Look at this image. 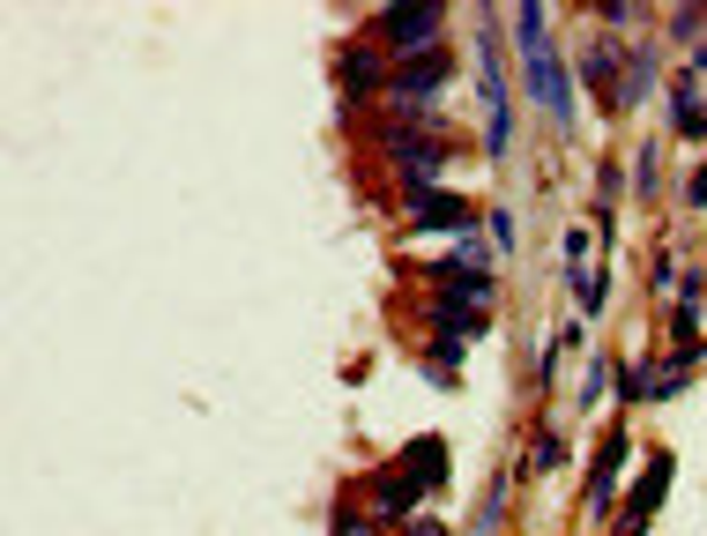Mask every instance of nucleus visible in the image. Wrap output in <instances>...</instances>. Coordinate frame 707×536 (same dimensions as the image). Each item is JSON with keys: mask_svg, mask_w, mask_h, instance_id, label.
I'll return each instance as SVG.
<instances>
[{"mask_svg": "<svg viewBox=\"0 0 707 536\" xmlns=\"http://www.w3.org/2000/svg\"><path fill=\"white\" fill-rule=\"evenodd\" d=\"M514 46H521V75H529V98H537V112L559 135H574V82H566V60L559 46H551V8L544 0H529V8H514Z\"/></svg>", "mask_w": 707, "mask_h": 536, "instance_id": "f257e3e1", "label": "nucleus"}, {"mask_svg": "<svg viewBox=\"0 0 707 536\" xmlns=\"http://www.w3.org/2000/svg\"><path fill=\"white\" fill-rule=\"evenodd\" d=\"M439 485H447V439L425 433V439H410L402 463H388V469H372V477H366V507L380 514V522H410Z\"/></svg>", "mask_w": 707, "mask_h": 536, "instance_id": "f03ea898", "label": "nucleus"}, {"mask_svg": "<svg viewBox=\"0 0 707 536\" xmlns=\"http://www.w3.org/2000/svg\"><path fill=\"white\" fill-rule=\"evenodd\" d=\"M477 46H485V75H477V98H485V157L491 165H507L514 157V90H507V68H499V38H491V8H477Z\"/></svg>", "mask_w": 707, "mask_h": 536, "instance_id": "7ed1b4c3", "label": "nucleus"}, {"mask_svg": "<svg viewBox=\"0 0 707 536\" xmlns=\"http://www.w3.org/2000/svg\"><path fill=\"white\" fill-rule=\"evenodd\" d=\"M439 23H447V8H439V0H417V8H380L366 38L380 52H410V60H425V52H439Z\"/></svg>", "mask_w": 707, "mask_h": 536, "instance_id": "20e7f679", "label": "nucleus"}, {"mask_svg": "<svg viewBox=\"0 0 707 536\" xmlns=\"http://www.w3.org/2000/svg\"><path fill=\"white\" fill-rule=\"evenodd\" d=\"M670 477H678V455H670V447H656V455H648V469L634 477V492H626V514H618V529H610V536H648V522L663 514Z\"/></svg>", "mask_w": 707, "mask_h": 536, "instance_id": "39448f33", "label": "nucleus"}, {"mask_svg": "<svg viewBox=\"0 0 707 536\" xmlns=\"http://www.w3.org/2000/svg\"><path fill=\"white\" fill-rule=\"evenodd\" d=\"M336 82H342V105H366L372 90H395V75H388V52L372 46V38H358V46H342V52H336Z\"/></svg>", "mask_w": 707, "mask_h": 536, "instance_id": "423d86ee", "label": "nucleus"}, {"mask_svg": "<svg viewBox=\"0 0 707 536\" xmlns=\"http://www.w3.org/2000/svg\"><path fill=\"white\" fill-rule=\"evenodd\" d=\"M447 75H455V52H425V60H402V68H395V105H402L410 120H425V105L447 90Z\"/></svg>", "mask_w": 707, "mask_h": 536, "instance_id": "0eeeda50", "label": "nucleus"}, {"mask_svg": "<svg viewBox=\"0 0 707 536\" xmlns=\"http://www.w3.org/2000/svg\"><path fill=\"white\" fill-rule=\"evenodd\" d=\"M410 224L417 231H455V239H469V231H485V209L462 195H432V187H417L410 195Z\"/></svg>", "mask_w": 707, "mask_h": 536, "instance_id": "6e6552de", "label": "nucleus"}, {"mask_svg": "<svg viewBox=\"0 0 707 536\" xmlns=\"http://www.w3.org/2000/svg\"><path fill=\"white\" fill-rule=\"evenodd\" d=\"M388 149H395V165L410 171V195L425 187V179H439V171L455 165V142H439V135H402V127H395Z\"/></svg>", "mask_w": 707, "mask_h": 536, "instance_id": "1a4fd4ad", "label": "nucleus"}, {"mask_svg": "<svg viewBox=\"0 0 707 536\" xmlns=\"http://www.w3.org/2000/svg\"><path fill=\"white\" fill-rule=\"evenodd\" d=\"M626 463H634V433H610L604 447H596V469H588V522H604V514H610V492H618Z\"/></svg>", "mask_w": 707, "mask_h": 536, "instance_id": "9d476101", "label": "nucleus"}, {"mask_svg": "<svg viewBox=\"0 0 707 536\" xmlns=\"http://www.w3.org/2000/svg\"><path fill=\"white\" fill-rule=\"evenodd\" d=\"M618 75H626V52H618V38H588L581 46V82L596 90V105H618Z\"/></svg>", "mask_w": 707, "mask_h": 536, "instance_id": "9b49d317", "label": "nucleus"}, {"mask_svg": "<svg viewBox=\"0 0 707 536\" xmlns=\"http://www.w3.org/2000/svg\"><path fill=\"white\" fill-rule=\"evenodd\" d=\"M425 314H432V328H447V336H485L491 328V306H469V298H455V291H432V306H425Z\"/></svg>", "mask_w": 707, "mask_h": 536, "instance_id": "f8f14e48", "label": "nucleus"}, {"mask_svg": "<svg viewBox=\"0 0 707 536\" xmlns=\"http://www.w3.org/2000/svg\"><path fill=\"white\" fill-rule=\"evenodd\" d=\"M648 98H656V52L626 46V75H618V105H610V112H640Z\"/></svg>", "mask_w": 707, "mask_h": 536, "instance_id": "ddd939ff", "label": "nucleus"}, {"mask_svg": "<svg viewBox=\"0 0 707 536\" xmlns=\"http://www.w3.org/2000/svg\"><path fill=\"white\" fill-rule=\"evenodd\" d=\"M670 127H678V142H707V105H700V75H678V82H670Z\"/></svg>", "mask_w": 707, "mask_h": 536, "instance_id": "4468645a", "label": "nucleus"}, {"mask_svg": "<svg viewBox=\"0 0 707 536\" xmlns=\"http://www.w3.org/2000/svg\"><path fill=\"white\" fill-rule=\"evenodd\" d=\"M610 380H618V366H610L604 350H588V366H581V388H574V403H581V410H596V403L610 395Z\"/></svg>", "mask_w": 707, "mask_h": 536, "instance_id": "2eb2a0df", "label": "nucleus"}, {"mask_svg": "<svg viewBox=\"0 0 707 536\" xmlns=\"http://www.w3.org/2000/svg\"><path fill=\"white\" fill-rule=\"evenodd\" d=\"M462 350H469V336H447V328H432V343H425V358H432V373H439V380H455Z\"/></svg>", "mask_w": 707, "mask_h": 536, "instance_id": "dca6fc26", "label": "nucleus"}, {"mask_svg": "<svg viewBox=\"0 0 707 536\" xmlns=\"http://www.w3.org/2000/svg\"><path fill=\"white\" fill-rule=\"evenodd\" d=\"M670 38H678L685 52L707 46V8H670Z\"/></svg>", "mask_w": 707, "mask_h": 536, "instance_id": "f3484780", "label": "nucleus"}, {"mask_svg": "<svg viewBox=\"0 0 707 536\" xmlns=\"http://www.w3.org/2000/svg\"><path fill=\"white\" fill-rule=\"evenodd\" d=\"M485 239H491V254H514V246H521V224H514V209H499V201H491V209H485Z\"/></svg>", "mask_w": 707, "mask_h": 536, "instance_id": "a211bd4d", "label": "nucleus"}, {"mask_svg": "<svg viewBox=\"0 0 707 536\" xmlns=\"http://www.w3.org/2000/svg\"><path fill=\"white\" fill-rule=\"evenodd\" d=\"M328 536H380V514H372V507H350V499H342L336 522H328Z\"/></svg>", "mask_w": 707, "mask_h": 536, "instance_id": "6ab92c4d", "label": "nucleus"}, {"mask_svg": "<svg viewBox=\"0 0 707 536\" xmlns=\"http://www.w3.org/2000/svg\"><path fill=\"white\" fill-rule=\"evenodd\" d=\"M656 179H663V149H656V142H640V157H634V195L648 201V195H656Z\"/></svg>", "mask_w": 707, "mask_h": 536, "instance_id": "aec40b11", "label": "nucleus"}, {"mask_svg": "<svg viewBox=\"0 0 707 536\" xmlns=\"http://www.w3.org/2000/svg\"><path fill=\"white\" fill-rule=\"evenodd\" d=\"M499 514H507V477L485 492V507H477V529H469V536H499Z\"/></svg>", "mask_w": 707, "mask_h": 536, "instance_id": "412c9836", "label": "nucleus"}, {"mask_svg": "<svg viewBox=\"0 0 707 536\" xmlns=\"http://www.w3.org/2000/svg\"><path fill=\"white\" fill-rule=\"evenodd\" d=\"M537 469H566V433H559V425H544V433H537Z\"/></svg>", "mask_w": 707, "mask_h": 536, "instance_id": "4be33fe9", "label": "nucleus"}, {"mask_svg": "<svg viewBox=\"0 0 707 536\" xmlns=\"http://www.w3.org/2000/svg\"><path fill=\"white\" fill-rule=\"evenodd\" d=\"M618 395H626V403H648V366H640V358L618 366Z\"/></svg>", "mask_w": 707, "mask_h": 536, "instance_id": "5701e85b", "label": "nucleus"}, {"mask_svg": "<svg viewBox=\"0 0 707 536\" xmlns=\"http://www.w3.org/2000/svg\"><path fill=\"white\" fill-rule=\"evenodd\" d=\"M596 23L626 30V23H648V8H626V0H604V8H596Z\"/></svg>", "mask_w": 707, "mask_h": 536, "instance_id": "b1692460", "label": "nucleus"}, {"mask_svg": "<svg viewBox=\"0 0 707 536\" xmlns=\"http://www.w3.org/2000/svg\"><path fill=\"white\" fill-rule=\"evenodd\" d=\"M685 209H707V157H700V171L685 179Z\"/></svg>", "mask_w": 707, "mask_h": 536, "instance_id": "393cba45", "label": "nucleus"}, {"mask_svg": "<svg viewBox=\"0 0 707 536\" xmlns=\"http://www.w3.org/2000/svg\"><path fill=\"white\" fill-rule=\"evenodd\" d=\"M402 536H447V522H432V514H425V522H410Z\"/></svg>", "mask_w": 707, "mask_h": 536, "instance_id": "a878e982", "label": "nucleus"}]
</instances>
